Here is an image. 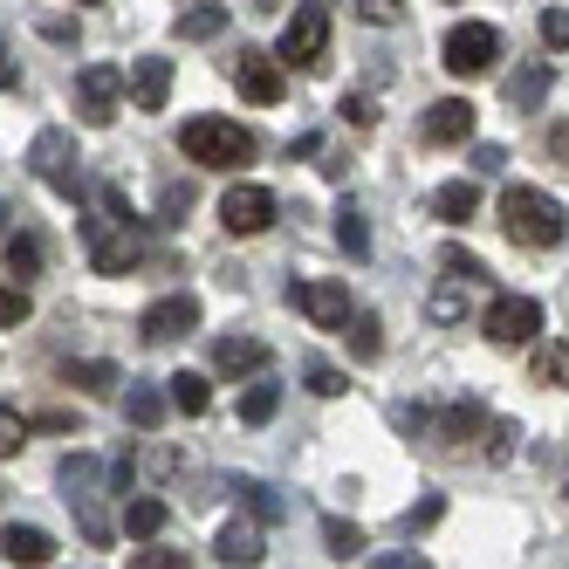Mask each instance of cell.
I'll list each match as a JSON object with an SVG mask.
<instances>
[{
  "label": "cell",
  "mask_w": 569,
  "mask_h": 569,
  "mask_svg": "<svg viewBox=\"0 0 569 569\" xmlns=\"http://www.w3.org/2000/svg\"><path fill=\"white\" fill-rule=\"evenodd\" d=\"M501 227H508V240H521V248H562L569 213L536 186H508L501 192Z\"/></svg>",
  "instance_id": "1"
},
{
  "label": "cell",
  "mask_w": 569,
  "mask_h": 569,
  "mask_svg": "<svg viewBox=\"0 0 569 569\" xmlns=\"http://www.w3.org/2000/svg\"><path fill=\"white\" fill-rule=\"evenodd\" d=\"M179 151L192 158V166H207V172H233V166L254 158V131L227 124V117H192V124L179 131Z\"/></svg>",
  "instance_id": "2"
},
{
  "label": "cell",
  "mask_w": 569,
  "mask_h": 569,
  "mask_svg": "<svg viewBox=\"0 0 569 569\" xmlns=\"http://www.w3.org/2000/svg\"><path fill=\"white\" fill-rule=\"evenodd\" d=\"M124 69L117 62H90L83 76H76V117H83L90 131H103V124H117V110H124Z\"/></svg>",
  "instance_id": "3"
},
{
  "label": "cell",
  "mask_w": 569,
  "mask_h": 569,
  "mask_svg": "<svg viewBox=\"0 0 569 569\" xmlns=\"http://www.w3.org/2000/svg\"><path fill=\"white\" fill-rule=\"evenodd\" d=\"M439 62L460 76V83H473V76H487L501 62V34L487 28V21H460L453 34H446V49H439Z\"/></svg>",
  "instance_id": "4"
},
{
  "label": "cell",
  "mask_w": 569,
  "mask_h": 569,
  "mask_svg": "<svg viewBox=\"0 0 569 569\" xmlns=\"http://www.w3.org/2000/svg\"><path fill=\"white\" fill-rule=\"evenodd\" d=\"M28 166H34V179H42V186H56L62 199H76V192H83V158H76L69 131H34V144H28Z\"/></svg>",
  "instance_id": "5"
},
{
  "label": "cell",
  "mask_w": 569,
  "mask_h": 569,
  "mask_svg": "<svg viewBox=\"0 0 569 569\" xmlns=\"http://www.w3.org/2000/svg\"><path fill=\"white\" fill-rule=\"evenodd\" d=\"M536 337H542V302L536 296H495V302H487V343L521 350Z\"/></svg>",
  "instance_id": "6"
},
{
  "label": "cell",
  "mask_w": 569,
  "mask_h": 569,
  "mask_svg": "<svg viewBox=\"0 0 569 569\" xmlns=\"http://www.w3.org/2000/svg\"><path fill=\"white\" fill-rule=\"evenodd\" d=\"M281 62L309 69V76L330 62V14H322V8H296V21L281 28Z\"/></svg>",
  "instance_id": "7"
},
{
  "label": "cell",
  "mask_w": 569,
  "mask_h": 569,
  "mask_svg": "<svg viewBox=\"0 0 569 569\" xmlns=\"http://www.w3.org/2000/svg\"><path fill=\"white\" fill-rule=\"evenodd\" d=\"M220 227L240 233V240H248V233H268V227H274V192L254 186V179L227 186V192H220Z\"/></svg>",
  "instance_id": "8"
},
{
  "label": "cell",
  "mask_w": 569,
  "mask_h": 569,
  "mask_svg": "<svg viewBox=\"0 0 569 569\" xmlns=\"http://www.w3.org/2000/svg\"><path fill=\"white\" fill-rule=\"evenodd\" d=\"M289 302L316 322V330H337L343 337V322H350V289H343V281H296Z\"/></svg>",
  "instance_id": "9"
},
{
  "label": "cell",
  "mask_w": 569,
  "mask_h": 569,
  "mask_svg": "<svg viewBox=\"0 0 569 569\" xmlns=\"http://www.w3.org/2000/svg\"><path fill=\"white\" fill-rule=\"evenodd\" d=\"M144 343H179L186 330H199V296H158L144 316H138Z\"/></svg>",
  "instance_id": "10"
},
{
  "label": "cell",
  "mask_w": 569,
  "mask_h": 569,
  "mask_svg": "<svg viewBox=\"0 0 569 569\" xmlns=\"http://www.w3.org/2000/svg\"><path fill=\"white\" fill-rule=\"evenodd\" d=\"M233 83H240V97L248 103H281V56H268V49H240V62H233Z\"/></svg>",
  "instance_id": "11"
},
{
  "label": "cell",
  "mask_w": 569,
  "mask_h": 569,
  "mask_svg": "<svg viewBox=\"0 0 569 569\" xmlns=\"http://www.w3.org/2000/svg\"><path fill=\"white\" fill-rule=\"evenodd\" d=\"M0 562L49 569L56 562V536H49V528H34V521H8V528H0Z\"/></svg>",
  "instance_id": "12"
},
{
  "label": "cell",
  "mask_w": 569,
  "mask_h": 569,
  "mask_svg": "<svg viewBox=\"0 0 569 569\" xmlns=\"http://www.w3.org/2000/svg\"><path fill=\"white\" fill-rule=\"evenodd\" d=\"M144 261V233H138V220H124L117 233H97L90 240V268L97 274H131Z\"/></svg>",
  "instance_id": "13"
},
{
  "label": "cell",
  "mask_w": 569,
  "mask_h": 569,
  "mask_svg": "<svg viewBox=\"0 0 569 569\" xmlns=\"http://www.w3.org/2000/svg\"><path fill=\"white\" fill-rule=\"evenodd\" d=\"M124 83H131V110H166V97H172V56H138Z\"/></svg>",
  "instance_id": "14"
},
{
  "label": "cell",
  "mask_w": 569,
  "mask_h": 569,
  "mask_svg": "<svg viewBox=\"0 0 569 569\" xmlns=\"http://www.w3.org/2000/svg\"><path fill=\"white\" fill-rule=\"evenodd\" d=\"M473 124H480V110H473L467 97H439V103L426 110V144H467Z\"/></svg>",
  "instance_id": "15"
},
{
  "label": "cell",
  "mask_w": 569,
  "mask_h": 569,
  "mask_svg": "<svg viewBox=\"0 0 569 569\" xmlns=\"http://www.w3.org/2000/svg\"><path fill=\"white\" fill-rule=\"evenodd\" d=\"M213 371L220 378H254V371H268V343L261 337H220L213 343Z\"/></svg>",
  "instance_id": "16"
},
{
  "label": "cell",
  "mask_w": 569,
  "mask_h": 569,
  "mask_svg": "<svg viewBox=\"0 0 569 569\" xmlns=\"http://www.w3.org/2000/svg\"><path fill=\"white\" fill-rule=\"evenodd\" d=\"M213 556L227 562V569H254L268 549H261V521H227L220 528V542H213Z\"/></svg>",
  "instance_id": "17"
},
{
  "label": "cell",
  "mask_w": 569,
  "mask_h": 569,
  "mask_svg": "<svg viewBox=\"0 0 569 569\" xmlns=\"http://www.w3.org/2000/svg\"><path fill=\"white\" fill-rule=\"evenodd\" d=\"M549 83H556V69H549L542 56H528V62H521L515 76H508V110H542Z\"/></svg>",
  "instance_id": "18"
},
{
  "label": "cell",
  "mask_w": 569,
  "mask_h": 569,
  "mask_svg": "<svg viewBox=\"0 0 569 569\" xmlns=\"http://www.w3.org/2000/svg\"><path fill=\"white\" fill-rule=\"evenodd\" d=\"M487 426H495V419H487L473 398H467V405H446V412H439V439H446V446H473V439H487Z\"/></svg>",
  "instance_id": "19"
},
{
  "label": "cell",
  "mask_w": 569,
  "mask_h": 569,
  "mask_svg": "<svg viewBox=\"0 0 569 569\" xmlns=\"http://www.w3.org/2000/svg\"><path fill=\"white\" fill-rule=\"evenodd\" d=\"M166 412H172V398L158 391V385H131V398H124V419H131L138 432H158V426H166Z\"/></svg>",
  "instance_id": "20"
},
{
  "label": "cell",
  "mask_w": 569,
  "mask_h": 569,
  "mask_svg": "<svg viewBox=\"0 0 569 569\" xmlns=\"http://www.w3.org/2000/svg\"><path fill=\"white\" fill-rule=\"evenodd\" d=\"M343 343H350V357H385V322L371 316V309H350V322H343Z\"/></svg>",
  "instance_id": "21"
},
{
  "label": "cell",
  "mask_w": 569,
  "mask_h": 569,
  "mask_svg": "<svg viewBox=\"0 0 569 569\" xmlns=\"http://www.w3.org/2000/svg\"><path fill=\"white\" fill-rule=\"evenodd\" d=\"M97 473H103V467H97V453H69V460H62V473H56V480H62L69 508H76V501H97Z\"/></svg>",
  "instance_id": "22"
},
{
  "label": "cell",
  "mask_w": 569,
  "mask_h": 569,
  "mask_svg": "<svg viewBox=\"0 0 569 569\" xmlns=\"http://www.w3.org/2000/svg\"><path fill=\"white\" fill-rule=\"evenodd\" d=\"M166 398H172V412H186V419H199L213 405V385L199 378V371H179V378H166Z\"/></svg>",
  "instance_id": "23"
},
{
  "label": "cell",
  "mask_w": 569,
  "mask_h": 569,
  "mask_svg": "<svg viewBox=\"0 0 569 569\" xmlns=\"http://www.w3.org/2000/svg\"><path fill=\"white\" fill-rule=\"evenodd\" d=\"M432 213H439V220H453V227L473 220V213H480V186H467V179L439 186V192H432Z\"/></svg>",
  "instance_id": "24"
},
{
  "label": "cell",
  "mask_w": 569,
  "mask_h": 569,
  "mask_svg": "<svg viewBox=\"0 0 569 569\" xmlns=\"http://www.w3.org/2000/svg\"><path fill=\"white\" fill-rule=\"evenodd\" d=\"M179 34H186V42H213V34H227V8H220V0H199V8L179 14Z\"/></svg>",
  "instance_id": "25"
},
{
  "label": "cell",
  "mask_w": 569,
  "mask_h": 569,
  "mask_svg": "<svg viewBox=\"0 0 569 569\" xmlns=\"http://www.w3.org/2000/svg\"><path fill=\"white\" fill-rule=\"evenodd\" d=\"M528 378H536V385H569V343H536Z\"/></svg>",
  "instance_id": "26"
},
{
  "label": "cell",
  "mask_w": 569,
  "mask_h": 569,
  "mask_svg": "<svg viewBox=\"0 0 569 569\" xmlns=\"http://www.w3.org/2000/svg\"><path fill=\"white\" fill-rule=\"evenodd\" d=\"M124 528H131L138 542H151L158 528H166V501H158V495H138V501H124Z\"/></svg>",
  "instance_id": "27"
},
{
  "label": "cell",
  "mask_w": 569,
  "mask_h": 569,
  "mask_svg": "<svg viewBox=\"0 0 569 569\" xmlns=\"http://www.w3.org/2000/svg\"><path fill=\"white\" fill-rule=\"evenodd\" d=\"M69 385H83L90 398H110L117 385H124V378H117V363H103V357H90V363H69Z\"/></svg>",
  "instance_id": "28"
},
{
  "label": "cell",
  "mask_w": 569,
  "mask_h": 569,
  "mask_svg": "<svg viewBox=\"0 0 569 569\" xmlns=\"http://www.w3.org/2000/svg\"><path fill=\"white\" fill-rule=\"evenodd\" d=\"M322 549L343 556V562H357V556H363V528L343 521V515H330V521H322Z\"/></svg>",
  "instance_id": "29"
},
{
  "label": "cell",
  "mask_w": 569,
  "mask_h": 569,
  "mask_svg": "<svg viewBox=\"0 0 569 569\" xmlns=\"http://www.w3.org/2000/svg\"><path fill=\"white\" fill-rule=\"evenodd\" d=\"M8 274L14 281L42 274V240H34V233H8Z\"/></svg>",
  "instance_id": "30"
},
{
  "label": "cell",
  "mask_w": 569,
  "mask_h": 569,
  "mask_svg": "<svg viewBox=\"0 0 569 569\" xmlns=\"http://www.w3.org/2000/svg\"><path fill=\"white\" fill-rule=\"evenodd\" d=\"M439 268L453 274V281H487V261L473 248H460V240H446V248H439Z\"/></svg>",
  "instance_id": "31"
},
{
  "label": "cell",
  "mask_w": 569,
  "mask_h": 569,
  "mask_svg": "<svg viewBox=\"0 0 569 569\" xmlns=\"http://www.w3.org/2000/svg\"><path fill=\"white\" fill-rule=\"evenodd\" d=\"M426 316H432V322H467V281H446V289H432Z\"/></svg>",
  "instance_id": "32"
},
{
  "label": "cell",
  "mask_w": 569,
  "mask_h": 569,
  "mask_svg": "<svg viewBox=\"0 0 569 569\" xmlns=\"http://www.w3.org/2000/svg\"><path fill=\"white\" fill-rule=\"evenodd\" d=\"M28 316H34V296H28V281H8V289H0V330H21Z\"/></svg>",
  "instance_id": "33"
},
{
  "label": "cell",
  "mask_w": 569,
  "mask_h": 569,
  "mask_svg": "<svg viewBox=\"0 0 569 569\" xmlns=\"http://www.w3.org/2000/svg\"><path fill=\"white\" fill-rule=\"evenodd\" d=\"M274 405H281V385H248V398H240V419H248V426H268Z\"/></svg>",
  "instance_id": "34"
},
{
  "label": "cell",
  "mask_w": 569,
  "mask_h": 569,
  "mask_svg": "<svg viewBox=\"0 0 569 569\" xmlns=\"http://www.w3.org/2000/svg\"><path fill=\"white\" fill-rule=\"evenodd\" d=\"M233 495H248V508H254V521H281V501H274V487L268 480H240Z\"/></svg>",
  "instance_id": "35"
},
{
  "label": "cell",
  "mask_w": 569,
  "mask_h": 569,
  "mask_svg": "<svg viewBox=\"0 0 569 569\" xmlns=\"http://www.w3.org/2000/svg\"><path fill=\"white\" fill-rule=\"evenodd\" d=\"M28 432H34V426L14 412V405H0V460H8V453H21V446H28Z\"/></svg>",
  "instance_id": "36"
},
{
  "label": "cell",
  "mask_w": 569,
  "mask_h": 569,
  "mask_svg": "<svg viewBox=\"0 0 569 569\" xmlns=\"http://www.w3.org/2000/svg\"><path fill=\"white\" fill-rule=\"evenodd\" d=\"M357 21H371V28H398L405 21V0H350Z\"/></svg>",
  "instance_id": "37"
},
{
  "label": "cell",
  "mask_w": 569,
  "mask_h": 569,
  "mask_svg": "<svg viewBox=\"0 0 569 569\" xmlns=\"http://www.w3.org/2000/svg\"><path fill=\"white\" fill-rule=\"evenodd\" d=\"M302 378H309V391H316V398H343V391H350V378L337 371V363H309Z\"/></svg>",
  "instance_id": "38"
},
{
  "label": "cell",
  "mask_w": 569,
  "mask_h": 569,
  "mask_svg": "<svg viewBox=\"0 0 569 569\" xmlns=\"http://www.w3.org/2000/svg\"><path fill=\"white\" fill-rule=\"evenodd\" d=\"M337 240H343L350 254H371V227H363V213L343 207V213H337Z\"/></svg>",
  "instance_id": "39"
},
{
  "label": "cell",
  "mask_w": 569,
  "mask_h": 569,
  "mask_svg": "<svg viewBox=\"0 0 569 569\" xmlns=\"http://www.w3.org/2000/svg\"><path fill=\"white\" fill-rule=\"evenodd\" d=\"M131 569H192V556L186 549H138Z\"/></svg>",
  "instance_id": "40"
},
{
  "label": "cell",
  "mask_w": 569,
  "mask_h": 569,
  "mask_svg": "<svg viewBox=\"0 0 569 569\" xmlns=\"http://www.w3.org/2000/svg\"><path fill=\"white\" fill-rule=\"evenodd\" d=\"M515 439H521L515 419H495V426H487V460H508V453H515Z\"/></svg>",
  "instance_id": "41"
},
{
  "label": "cell",
  "mask_w": 569,
  "mask_h": 569,
  "mask_svg": "<svg viewBox=\"0 0 569 569\" xmlns=\"http://www.w3.org/2000/svg\"><path fill=\"white\" fill-rule=\"evenodd\" d=\"M337 110H343V124H357V131H371V124H378V103H371V97H343Z\"/></svg>",
  "instance_id": "42"
},
{
  "label": "cell",
  "mask_w": 569,
  "mask_h": 569,
  "mask_svg": "<svg viewBox=\"0 0 569 569\" xmlns=\"http://www.w3.org/2000/svg\"><path fill=\"white\" fill-rule=\"evenodd\" d=\"M542 42L549 49H569V8H549L542 14Z\"/></svg>",
  "instance_id": "43"
},
{
  "label": "cell",
  "mask_w": 569,
  "mask_h": 569,
  "mask_svg": "<svg viewBox=\"0 0 569 569\" xmlns=\"http://www.w3.org/2000/svg\"><path fill=\"white\" fill-rule=\"evenodd\" d=\"M144 467H151L158 480H172V473H179L186 460H179V446H151V453H144Z\"/></svg>",
  "instance_id": "44"
},
{
  "label": "cell",
  "mask_w": 569,
  "mask_h": 569,
  "mask_svg": "<svg viewBox=\"0 0 569 569\" xmlns=\"http://www.w3.org/2000/svg\"><path fill=\"white\" fill-rule=\"evenodd\" d=\"M158 213H166V220L192 213V186H166V199H158Z\"/></svg>",
  "instance_id": "45"
},
{
  "label": "cell",
  "mask_w": 569,
  "mask_h": 569,
  "mask_svg": "<svg viewBox=\"0 0 569 569\" xmlns=\"http://www.w3.org/2000/svg\"><path fill=\"white\" fill-rule=\"evenodd\" d=\"M439 515H446V501H439V495H426V501L412 508V536H426V528H432Z\"/></svg>",
  "instance_id": "46"
},
{
  "label": "cell",
  "mask_w": 569,
  "mask_h": 569,
  "mask_svg": "<svg viewBox=\"0 0 569 569\" xmlns=\"http://www.w3.org/2000/svg\"><path fill=\"white\" fill-rule=\"evenodd\" d=\"M34 28H42L49 42H76V21H62V14H42V21H34Z\"/></svg>",
  "instance_id": "47"
},
{
  "label": "cell",
  "mask_w": 569,
  "mask_h": 569,
  "mask_svg": "<svg viewBox=\"0 0 569 569\" xmlns=\"http://www.w3.org/2000/svg\"><path fill=\"white\" fill-rule=\"evenodd\" d=\"M0 90H21V62H14L8 42H0Z\"/></svg>",
  "instance_id": "48"
},
{
  "label": "cell",
  "mask_w": 569,
  "mask_h": 569,
  "mask_svg": "<svg viewBox=\"0 0 569 569\" xmlns=\"http://www.w3.org/2000/svg\"><path fill=\"white\" fill-rule=\"evenodd\" d=\"M248 8H254V14H274V8H281V0H248Z\"/></svg>",
  "instance_id": "49"
},
{
  "label": "cell",
  "mask_w": 569,
  "mask_h": 569,
  "mask_svg": "<svg viewBox=\"0 0 569 569\" xmlns=\"http://www.w3.org/2000/svg\"><path fill=\"white\" fill-rule=\"evenodd\" d=\"M8 220H14V213H8V199H0V240H8Z\"/></svg>",
  "instance_id": "50"
},
{
  "label": "cell",
  "mask_w": 569,
  "mask_h": 569,
  "mask_svg": "<svg viewBox=\"0 0 569 569\" xmlns=\"http://www.w3.org/2000/svg\"><path fill=\"white\" fill-rule=\"evenodd\" d=\"M76 8H97V0H76Z\"/></svg>",
  "instance_id": "51"
},
{
  "label": "cell",
  "mask_w": 569,
  "mask_h": 569,
  "mask_svg": "<svg viewBox=\"0 0 569 569\" xmlns=\"http://www.w3.org/2000/svg\"><path fill=\"white\" fill-rule=\"evenodd\" d=\"M192 8H199V0H192Z\"/></svg>",
  "instance_id": "52"
}]
</instances>
